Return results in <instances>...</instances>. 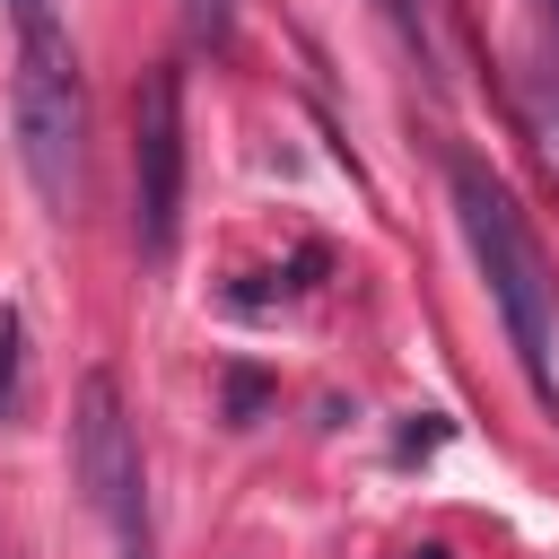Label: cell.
Wrapping results in <instances>:
<instances>
[{"label": "cell", "mask_w": 559, "mask_h": 559, "mask_svg": "<svg viewBox=\"0 0 559 559\" xmlns=\"http://www.w3.org/2000/svg\"><path fill=\"white\" fill-rule=\"evenodd\" d=\"M550 35H559V0H550Z\"/></svg>", "instance_id": "12"}, {"label": "cell", "mask_w": 559, "mask_h": 559, "mask_svg": "<svg viewBox=\"0 0 559 559\" xmlns=\"http://www.w3.org/2000/svg\"><path fill=\"white\" fill-rule=\"evenodd\" d=\"M376 17L402 35V52H411L428 79H445V52H437V26H428V0H376Z\"/></svg>", "instance_id": "5"}, {"label": "cell", "mask_w": 559, "mask_h": 559, "mask_svg": "<svg viewBox=\"0 0 559 559\" xmlns=\"http://www.w3.org/2000/svg\"><path fill=\"white\" fill-rule=\"evenodd\" d=\"M17 87H9V114H17V166L35 183L44 210H70L79 192V140H87V87H79V52L61 44V26H17Z\"/></svg>", "instance_id": "2"}, {"label": "cell", "mask_w": 559, "mask_h": 559, "mask_svg": "<svg viewBox=\"0 0 559 559\" xmlns=\"http://www.w3.org/2000/svg\"><path fill=\"white\" fill-rule=\"evenodd\" d=\"M9 9H17V26H44L52 17V0H9Z\"/></svg>", "instance_id": "10"}, {"label": "cell", "mask_w": 559, "mask_h": 559, "mask_svg": "<svg viewBox=\"0 0 559 559\" xmlns=\"http://www.w3.org/2000/svg\"><path fill=\"white\" fill-rule=\"evenodd\" d=\"M17 358H26V323H17V306H0V411L17 393Z\"/></svg>", "instance_id": "8"}, {"label": "cell", "mask_w": 559, "mask_h": 559, "mask_svg": "<svg viewBox=\"0 0 559 559\" xmlns=\"http://www.w3.org/2000/svg\"><path fill=\"white\" fill-rule=\"evenodd\" d=\"M454 218H463V236H472V262H480V280H489V306H498V323H507V341H515L524 384L542 393V411H559V367H550V349H559L550 262H542L524 210L507 201V183H498L480 157H454Z\"/></svg>", "instance_id": "1"}, {"label": "cell", "mask_w": 559, "mask_h": 559, "mask_svg": "<svg viewBox=\"0 0 559 559\" xmlns=\"http://www.w3.org/2000/svg\"><path fill=\"white\" fill-rule=\"evenodd\" d=\"M533 122H542V140H550V157H559V79L533 87Z\"/></svg>", "instance_id": "9"}, {"label": "cell", "mask_w": 559, "mask_h": 559, "mask_svg": "<svg viewBox=\"0 0 559 559\" xmlns=\"http://www.w3.org/2000/svg\"><path fill=\"white\" fill-rule=\"evenodd\" d=\"M183 35H192V44H210V52H218V44H227V35H236V0H183Z\"/></svg>", "instance_id": "7"}, {"label": "cell", "mask_w": 559, "mask_h": 559, "mask_svg": "<svg viewBox=\"0 0 559 559\" xmlns=\"http://www.w3.org/2000/svg\"><path fill=\"white\" fill-rule=\"evenodd\" d=\"M411 559H445V550H411Z\"/></svg>", "instance_id": "11"}, {"label": "cell", "mask_w": 559, "mask_h": 559, "mask_svg": "<svg viewBox=\"0 0 559 559\" xmlns=\"http://www.w3.org/2000/svg\"><path fill=\"white\" fill-rule=\"evenodd\" d=\"M131 227L148 262H166L183 236V70L175 61H157L131 96Z\"/></svg>", "instance_id": "4"}, {"label": "cell", "mask_w": 559, "mask_h": 559, "mask_svg": "<svg viewBox=\"0 0 559 559\" xmlns=\"http://www.w3.org/2000/svg\"><path fill=\"white\" fill-rule=\"evenodd\" d=\"M262 402H271V376L262 367H227V428H253Z\"/></svg>", "instance_id": "6"}, {"label": "cell", "mask_w": 559, "mask_h": 559, "mask_svg": "<svg viewBox=\"0 0 559 559\" xmlns=\"http://www.w3.org/2000/svg\"><path fill=\"white\" fill-rule=\"evenodd\" d=\"M70 472H79V498L96 507V524L114 533V559H148V472H140V437L122 419V384L105 367L70 402Z\"/></svg>", "instance_id": "3"}]
</instances>
